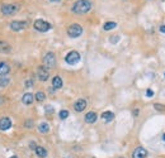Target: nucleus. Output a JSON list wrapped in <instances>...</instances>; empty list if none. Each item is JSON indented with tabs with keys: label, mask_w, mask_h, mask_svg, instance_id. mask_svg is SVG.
Segmentation results:
<instances>
[{
	"label": "nucleus",
	"mask_w": 165,
	"mask_h": 158,
	"mask_svg": "<svg viewBox=\"0 0 165 158\" xmlns=\"http://www.w3.org/2000/svg\"><path fill=\"white\" fill-rule=\"evenodd\" d=\"M91 9V3L89 0H78V2L72 5V12L75 14H85Z\"/></svg>",
	"instance_id": "nucleus-1"
},
{
	"label": "nucleus",
	"mask_w": 165,
	"mask_h": 158,
	"mask_svg": "<svg viewBox=\"0 0 165 158\" xmlns=\"http://www.w3.org/2000/svg\"><path fill=\"white\" fill-rule=\"evenodd\" d=\"M43 63H45L43 66L47 67L48 70L56 67V57H55V54H53L52 52L46 53V56L43 57Z\"/></svg>",
	"instance_id": "nucleus-2"
},
{
	"label": "nucleus",
	"mask_w": 165,
	"mask_h": 158,
	"mask_svg": "<svg viewBox=\"0 0 165 158\" xmlns=\"http://www.w3.org/2000/svg\"><path fill=\"white\" fill-rule=\"evenodd\" d=\"M65 61H66V63H69L71 66L79 63V61H80V54H79V52H76V51L69 52L66 54V57H65Z\"/></svg>",
	"instance_id": "nucleus-3"
},
{
	"label": "nucleus",
	"mask_w": 165,
	"mask_h": 158,
	"mask_svg": "<svg viewBox=\"0 0 165 158\" xmlns=\"http://www.w3.org/2000/svg\"><path fill=\"white\" fill-rule=\"evenodd\" d=\"M33 27H34L36 30H38V32H47V30L51 29V24L48 22L43 21V19H37V21L34 22Z\"/></svg>",
	"instance_id": "nucleus-4"
},
{
	"label": "nucleus",
	"mask_w": 165,
	"mask_h": 158,
	"mask_svg": "<svg viewBox=\"0 0 165 158\" xmlns=\"http://www.w3.org/2000/svg\"><path fill=\"white\" fill-rule=\"evenodd\" d=\"M81 33H83V28L80 24H71L67 29V34L71 38H78L81 35Z\"/></svg>",
	"instance_id": "nucleus-5"
},
{
	"label": "nucleus",
	"mask_w": 165,
	"mask_h": 158,
	"mask_svg": "<svg viewBox=\"0 0 165 158\" xmlns=\"http://www.w3.org/2000/svg\"><path fill=\"white\" fill-rule=\"evenodd\" d=\"M37 77H38L40 81H47L48 77H50V71H48V68L45 67V66H40V67L37 68Z\"/></svg>",
	"instance_id": "nucleus-6"
},
{
	"label": "nucleus",
	"mask_w": 165,
	"mask_h": 158,
	"mask_svg": "<svg viewBox=\"0 0 165 158\" xmlns=\"http://www.w3.org/2000/svg\"><path fill=\"white\" fill-rule=\"evenodd\" d=\"M18 12V7L14 4H5L2 7V13L5 15H13Z\"/></svg>",
	"instance_id": "nucleus-7"
},
{
	"label": "nucleus",
	"mask_w": 165,
	"mask_h": 158,
	"mask_svg": "<svg viewBox=\"0 0 165 158\" xmlns=\"http://www.w3.org/2000/svg\"><path fill=\"white\" fill-rule=\"evenodd\" d=\"M26 27H27V22H24V21H14L10 23V29L15 30V32H19V30L24 29Z\"/></svg>",
	"instance_id": "nucleus-8"
},
{
	"label": "nucleus",
	"mask_w": 165,
	"mask_h": 158,
	"mask_svg": "<svg viewBox=\"0 0 165 158\" xmlns=\"http://www.w3.org/2000/svg\"><path fill=\"white\" fill-rule=\"evenodd\" d=\"M148 156V151L142 147H137L135 151H133V154H132V158H146Z\"/></svg>",
	"instance_id": "nucleus-9"
},
{
	"label": "nucleus",
	"mask_w": 165,
	"mask_h": 158,
	"mask_svg": "<svg viewBox=\"0 0 165 158\" xmlns=\"http://www.w3.org/2000/svg\"><path fill=\"white\" fill-rule=\"evenodd\" d=\"M12 127V120L9 118H2L0 119V130H8Z\"/></svg>",
	"instance_id": "nucleus-10"
},
{
	"label": "nucleus",
	"mask_w": 165,
	"mask_h": 158,
	"mask_svg": "<svg viewBox=\"0 0 165 158\" xmlns=\"http://www.w3.org/2000/svg\"><path fill=\"white\" fill-rule=\"evenodd\" d=\"M85 108H86V101L84 100V99H79V100H76V103L74 104V109H75V111H78V113L83 111Z\"/></svg>",
	"instance_id": "nucleus-11"
},
{
	"label": "nucleus",
	"mask_w": 165,
	"mask_h": 158,
	"mask_svg": "<svg viewBox=\"0 0 165 158\" xmlns=\"http://www.w3.org/2000/svg\"><path fill=\"white\" fill-rule=\"evenodd\" d=\"M97 114L94 113V111H89L86 115H85V122L88 123V124H93V123H95L97 122Z\"/></svg>",
	"instance_id": "nucleus-12"
},
{
	"label": "nucleus",
	"mask_w": 165,
	"mask_h": 158,
	"mask_svg": "<svg viewBox=\"0 0 165 158\" xmlns=\"http://www.w3.org/2000/svg\"><path fill=\"white\" fill-rule=\"evenodd\" d=\"M33 100H34V95L31 94V92L24 94L23 97H22V101H23V104H26V105H31V104L33 103Z\"/></svg>",
	"instance_id": "nucleus-13"
},
{
	"label": "nucleus",
	"mask_w": 165,
	"mask_h": 158,
	"mask_svg": "<svg viewBox=\"0 0 165 158\" xmlns=\"http://www.w3.org/2000/svg\"><path fill=\"white\" fill-rule=\"evenodd\" d=\"M102 119H103L104 122L109 123V122H112V120L114 119V114L111 113V111H104V113L102 114Z\"/></svg>",
	"instance_id": "nucleus-14"
},
{
	"label": "nucleus",
	"mask_w": 165,
	"mask_h": 158,
	"mask_svg": "<svg viewBox=\"0 0 165 158\" xmlns=\"http://www.w3.org/2000/svg\"><path fill=\"white\" fill-rule=\"evenodd\" d=\"M52 86L55 89H61L62 87V80H61L60 76H55L52 78Z\"/></svg>",
	"instance_id": "nucleus-15"
},
{
	"label": "nucleus",
	"mask_w": 165,
	"mask_h": 158,
	"mask_svg": "<svg viewBox=\"0 0 165 158\" xmlns=\"http://www.w3.org/2000/svg\"><path fill=\"white\" fill-rule=\"evenodd\" d=\"M9 71H10V67H9L8 63L0 62V75H2V76H5L7 73H9Z\"/></svg>",
	"instance_id": "nucleus-16"
},
{
	"label": "nucleus",
	"mask_w": 165,
	"mask_h": 158,
	"mask_svg": "<svg viewBox=\"0 0 165 158\" xmlns=\"http://www.w3.org/2000/svg\"><path fill=\"white\" fill-rule=\"evenodd\" d=\"M10 49H12V47H10L9 43H7L4 41H0V52H2V53H8V52H10Z\"/></svg>",
	"instance_id": "nucleus-17"
},
{
	"label": "nucleus",
	"mask_w": 165,
	"mask_h": 158,
	"mask_svg": "<svg viewBox=\"0 0 165 158\" xmlns=\"http://www.w3.org/2000/svg\"><path fill=\"white\" fill-rule=\"evenodd\" d=\"M34 151H36V154H37L40 158H45L47 156V151L43 147H36Z\"/></svg>",
	"instance_id": "nucleus-18"
},
{
	"label": "nucleus",
	"mask_w": 165,
	"mask_h": 158,
	"mask_svg": "<svg viewBox=\"0 0 165 158\" xmlns=\"http://www.w3.org/2000/svg\"><path fill=\"white\" fill-rule=\"evenodd\" d=\"M38 130H40L41 133H48V132H50V125H48L47 123H42V124H40Z\"/></svg>",
	"instance_id": "nucleus-19"
},
{
	"label": "nucleus",
	"mask_w": 165,
	"mask_h": 158,
	"mask_svg": "<svg viewBox=\"0 0 165 158\" xmlns=\"http://www.w3.org/2000/svg\"><path fill=\"white\" fill-rule=\"evenodd\" d=\"M116 27H117V24L114 22H107L103 28H104V30H111V29H114Z\"/></svg>",
	"instance_id": "nucleus-20"
},
{
	"label": "nucleus",
	"mask_w": 165,
	"mask_h": 158,
	"mask_svg": "<svg viewBox=\"0 0 165 158\" xmlns=\"http://www.w3.org/2000/svg\"><path fill=\"white\" fill-rule=\"evenodd\" d=\"M34 97H36V100H37V101H43L45 100V97H46V95L43 94V92H37V94H36L34 95Z\"/></svg>",
	"instance_id": "nucleus-21"
},
{
	"label": "nucleus",
	"mask_w": 165,
	"mask_h": 158,
	"mask_svg": "<svg viewBox=\"0 0 165 158\" xmlns=\"http://www.w3.org/2000/svg\"><path fill=\"white\" fill-rule=\"evenodd\" d=\"M9 84V77H2L0 78V86H7Z\"/></svg>",
	"instance_id": "nucleus-22"
},
{
	"label": "nucleus",
	"mask_w": 165,
	"mask_h": 158,
	"mask_svg": "<svg viewBox=\"0 0 165 158\" xmlns=\"http://www.w3.org/2000/svg\"><path fill=\"white\" fill-rule=\"evenodd\" d=\"M59 116H60V119L64 120V119H66V118L69 116V111H67V110H61L60 114H59Z\"/></svg>",
	"instance_id": "nucleus-23"
},
{
	"label": "nucleus",
	"mask_w": 165,
	"mask_h": 158,
	"mask_svg": "<svg viewBox=\"0 0 165 158\" xmlns=\"http://www.w3.org/2000/svg\"><path fill=\"white\" fill-rule=\"evenodd\" d=\"M154 106H155V109H156V110H165V106H164V105H160V104H155Z\"/></svg>",
	"instance_id": "nucleus-24"
},
{
	"label": "nucleus",
	"mask_w": 165,
	"mask_h": 158,
	"mask_svg": "<svg viewBox=\"0 0 165 158\" xmlns=\"http://www.w3.org/2000/svg\"><path fill=\"white\" fill-rule=\"evenodd\" d=\"M146 96H148V97H153V96H154V91L149 89L148 91H146Z\"/></svg>",
	"instance_id": "nucleus-25"
},
{
	"label": "nucleus",
	"mask_w": 165,
	"mask_h": 158,
	"mask_svg": "<svg viewBox=\"0 0 165 158\" xmlns=\"http://www.w3.org/2000/svg\"><path fill=\"white\" fill-rule=\"evenodd\" d=\"M46 111H47V113H52V111H53V109H52V106H47V109H46Z\"/></svg>",
	"instance_id": "nucleus-26"
},
{
	"label": "nucleus",
	"mask_w": 165,
	"mask_h": 158,
	"mask_svg": "<svg viewBox=\"0 0 165 158\" xmlns=\"http://www.w3.org/2000/svg\"><path fill=\"white\" fill-rule=\"evenodd\" d=\"M160 32H161V33H165V26H161V27H160Z\"/></svg>",
	"instance_id": "nucleus-27"
},
{
	"label": "nucleus",
	"mask_w": 165,
	"mask_h": 158,
	"mask_svg": "<svg viewBox=\"0 0 165 158\" xmlns=\"http://www.w3.org/2000/svg\"><path fill=\"white\" fill-rule=\"evenodd\" d=\"M32 85H33L32 81H27V82H26V86H32Z\"/></svg>",
	"instance_id": "nucleus-28"
},
{
	"label": "nucleus",
	"mask_w": 165,
	"mask_h": 158,
	"mask_svg": "<svg viewBox=\"0 0 165 158\" xmlns=\"http://www.w3.org/2000/svg\"><path fill=\"white\" fill-rule=\"evenodd\" d=\"M2 103H3V97H2V96H0V104H2Z\"/></svg>",
	"instance_id": "nucleus-29"
},
{
	"label": "nucleus",
	"mask_w": 165,
	"mask_h": 158,
	"mask_svg": "<svg viewBox=\"0 0 165 158\" xmlns=\"http://www.w3.org/2000/svg\"><path fill=\"white\" fill-rule=\"evenodd\" d=\"M50 2H60V0H50Z\"/></svg>",
	"instance_id": "nucleus-30"
},
{
	"label": "nucleus",
	"mask_w": 165,
	"mask_h": 158,
	"mask_svg": "<svg viewBox=\"0 0 165 158\" xmlns=\"http://www.w3.org/2000/svg\"><path fill=\"white\" fill-rule=\"evenodd\" d=\"M163 139H164V142H165V134H164V137H163Z\"/></svg>",
	"instance_id": "nucleus-31"
},
{
	"label": "nucleus",
	"mask_w": 165,
	"mask_h": 158,
	"mask_svg": "<svg viewBox=\"0 0 165 158\" xmlns=\"http://www.w3.org/2000/svg\"><path fill=\"white\" fill-rule=\"evenodd\" d=\"M10 158H18V157H10Z\"/></svg>",
	"instance_id": "nucleus-32"
}]
</instances>
